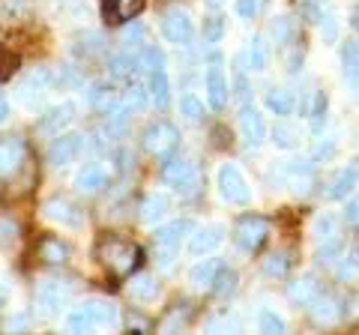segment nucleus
<instances>
[{
    "label": "nucleus",
    "mask_w": 359,
    "mask_h": 335,
    "mask_svg": "<svg viewBox=\"0 0 359 335\" xmlns=\"http://www.w3.org/2000/svg\"><path fill=\"white\" fill-rule=\"evenodd\" d=\"M237 123H240V135H243V141H245V147H252V150L261 147L264 138H266V123H264L261 111L245 102V105L240 108Z\"/></svg>",
    "instance_id": "nucleus-14"
},
{
    "label": "nucleus",
    "mask_w": 359,
    "mask_h": 335,
    "mask_svg": "<svg viewBox=\"0 0 359 335\" xmlns=\"http://www.w3.org/2000/svg\"><path fill=\"white\" fill-rule=\"evenodd\" d=\"M6 117H9V102H6V96L0 93V123H6Z\"/></svg>",
    "instance_id": "nucleus-59"
},
{
    "label": "nucleus",
    "mask_w": 359,
    "mask_h": 335,
    "mask_svg": "<svg viewBox=\"0 0 359 335\" xmlns=\"http://www.w3.org/2000/svg\"><path fill=\"white\" fill-rule=\"evenodd\" d=\"M162 180L183 195H192L198 186V165L192 159H165Z\"/></svg>",
    "instance_id": "nucleus-10"
},
{
    "label": "nucleus",
    "mask_w": 359,
    "mask_h": 335,
    "mask_svg": "<svg viewBox=\"0 0 359 335\" xmlns=\"http://www.w3.org/2000/svg\"><path fill=\"white\" fill-rule=\"evenodd\" d=\"M359 186V159H351L339 174L330 180L327 186V198L330 200H347Z\"/></svg>",
    "instance_id": "nucleus-18"
},
{
    "label": "nucleus",
    "mask_w": 359,
    "mask_h": 335,
    "mask_svg": "<svg viewBox=\"0 0 359 335\" xmlns=\"http://www.w3.org/2000/svg\"><path fill=\"white\" fill-rule=\"evenodd\" d=\"M42 216H45V221L60 225L63 231H81L84 228V213L66 198H48L42 204Z\"/></svg>",
    "instance_id": "nucleus-9"
},
{
    "label": "nucleus",
    "mask_w": 359,
    "mask_h": 335,
    "mask_svg": "<svg viewBox=\"0 0 359 335\" xmlns=\"http://www.w3.org/2000/svg\"><path fill=\"white\" fill-rule=\"evenodd\" d=\"M216 329H237V323L228 320V317H224V320H212L210 323V332H216Z\"/></svg>",
    "instance_id": "nucleus-57"
},
{
    "label": "nucleus",
    "mask_w": 359,
    "mask_h": 335,
    "mask_svg": "<svg viewBox=\"0 0 359 335\" xmlns=\"http://www.w3.org/2000/svg\"><path fill=\"white\" fill-rule=\"evenodd\" d=\"M219 270H222L219 258H204V261H198V264L192 266V273H189V285H192L195 290H210L212 285H216Z\"/></svg>",
    "instance_id": "nucleus-24"
},
{
    "label": "nucleus",
    "mask_w": 359,
    "mask_h": 335,
    "mask_svg": "<svg viewBox=\"0 0 359 335\" xmlns=\"http://www.w3.org/2000/svg\"><path fill=\"white\" fill-rule=\"evenodd\" d=\"M147 6V0H102V18L108 25H126L138 18Z\"/></svg>",
    "instance_id": "nucleus-19"
},
{
    "label": "nucleus",
    "mask_w": 359,
    "mask_h": 335,
    "mask_svg": "<svg viewBox=\"0 0 359 335\" xmlns=\"http://www.w3.org/2000/svg\"><path fill=\"white\" fill-rule=\"evenodd\" d=\"M309 311H311V320L318 323V327H330V323L339 320V303L327 294H320L318 299H314V303L309 306Z\"/></svg>",
    "instance_id": "nucleus-31"
},
{
    "label": "nucleus",
    "mask_w": 359,
    "mask_h": 335,
    "mask_svg": "<svg viewBox=\"0 0 359 335\" xmlns=\"http://www.w3.org/2000/svg\"><path fill=\"white\" fill-rule=\"evenodd\" d=\"M302 60H306V51L302 48H294L287 54V75H299L302 72Z\"/></svg>",
    "instance_id": "nucleus-54"
},
{
    "label": "nucleus",
    "mask_w": 359,
    "mask_h": 335,
    "mask_svg": "<svg viewBox=\"0 0 359 335\" xmlns=\"http://www.w3.org/2000/svg\"><path fill=\"white\" fill-rule=\"evenodd\" d=\"M224 240V228L222 225H207V228H195L192 231V240H189V252L192 254H210L212 249H219Z\"/></svg>",
    "instance_id": "nucleus-21"
},
{
    "label": "nucleus",
    "mask_w": 359,
    "mask_h": 335,
    "mask_svg": "<svg viewBox=\"0 0 359 335\" xmlns=\"http://www.w3.org/2000/svg\"><path fill=\"white\" fill-rule=\"evenodd\" d=\"M339 228H341V219L332 213V210H323V213H318L314 216V221H311V237H314V242H330V240H335L339 237Z\"/></svg>",
    "instance_id": "nucleus-25"
},
{
    "label": "nucleus",
    "mask_w": 359,
    "mask_h": 335,
    "mask_svg": "<svg viewBox=\"0 0 359 335\" xmlns=\"http://www.w3.org/2000/svg\"><path fill=\"white\" fill-rule=\"evenodd\" d=\"M344 254V245H341V240L335 237V240H330V242H320V249H318V264H335Z\"/></svg>",
    "instance_id": "nucleus-48"
},
{
    "label": "nucleus",
    "mask_w": 359,
    "mask_h": 335,
    "mask_svg": "<svg viewBox=\"0 0 359 335\" xmlns=\"http://www.w3.org/2000/svg\"><path fill=\"white\" fill-rule=\"evenodd\" d=\"M257 329L269 332V335H282V332H287V323L282 315H276L273 308H261V315H257Z\"/></svg>",
    "instance_id": "nucleus-39"
},
{
    "label": "nucleus",
    "mask_w": 359,
    "mask_h": 335,
    "mask_svg": "<svg viewBox=\"0 0 359 335\" xmlns=\"http://www.w3.org/2000/svg\"><path fill=\"white\" fill-rule=\"evenodd\" d=\"M204 93H207V105L212 111H222L231 99V84H228V75H224V69H222L219 54H212L207 72H204Z\"/></svg>",
    "instance_id": "nucleus-7"
},
{
    "label": "nucleus",
    "mask_w": 359,
    "mask_h": 335,
    "mask_svg": "<svg viewBox=\"0 0 359 335\" xmlns=\"http://www.w3.org/2000/svg\"><path fill=\"white\" fill-rule=\"evenodd\" d=\"M237 282H240L237 270H228V266H222L219 275H216V285H212V290H216L219 296H231L233 290H237Z\"/></svg>",
    "instance_id": "nucleus-43"
},
{
    "label": "nucleus",
    "mask_w": 359,
    "mask_h": 335,
    "mask_svg": "<svg viewBox=\"0 0 359 335\" xmlns=\"http://www.w3.org/2000/svg\"><path fill=\"white\" fill-rule=\"evenodd\" d=\"M165 213H168V198L162 192H150L141 200V221H147V225H156Z\"/></svg>",
    "instance_id": "nucleus-34"
},
{
    "label": "nucleus",
    "mask_w": 359,
    "mask_h": 335,
    "mask_svg": "<svg viewBox=\"0 0 359 335\" xmlns=\"http://www.w3.org/2000/svg\"><path fill=\"white\" fill-rule=\"evenodd\" d=\"M335 153H339V138H323V141L314 144L311 162H314V165H323V162H330Z\"/></svg>",
    "instance_id": "nucleus-45"
},
{
    "label": "nucleus",
    "mask_w": 359,
    "mask_h": 335,
    "mask_svg": "<svg viewBox=\"0 0 359 335\" xmlns=\"http://www.w3.org/2000/svg\"><path fill=\"white\" fill-rule=\"evenodd\" d=\"M111 180V171L102 165V162H87L78 168V174H75V189L78 192H84V195H96V192H102V189L108 186Z\"/></svg>",
    "instance_id": "nucleus-17"
},
{
    "label": "nucleus",
    "mask_w": 359,
    "mask_h": 335,
    "mask_svg": "<svg viewBox=\"0 0 359 335\" xmlns=\"http://www.w3.org/2000/svg\"><path fill=\"white\" fill-rule=\"evenodd\" d=\"M84 135H78V132H72V135H54V141L48 144V153H45V159H48L51 168H66L72 165L78 156L84 153Z\"/></svg>",
    "instance_id": "nucleus-11"
},
{
    "label": "nucleus",
    "mask_w": 359,
    "mask_h": 335,
    "mask_svg": "<svg viewBox=\"0 0 359 335\" xmlns=\"http://www.w3.org/2000/svg\"><path fill=\"white\" fill-rule=\"evenodd\" d=\"M150 102L156 108H168V102H171V81H168V69L162 66V69H153L150 72Z\"/></svg>",
    "instance_id": "nucleus-28"
},
{
    "label": "nucleus",
    "mask_w": 359,
    "mask_h": 335,
    "mask_svg": "<svg viewBox=\"0 0 359 335\" xmlns=\"http://www.w3.org/2000/svg\"><path fill=\"white\" fill-rule=\"evenodd\" d=\"M162 36L168 42H174V46H189L195 36V25H192V18H189L186 9H168V13L162 15Z\"/></svg>",
    "instance_id": "nucleus-13"
},
{
    "label": "nucleus",
    "mask_w": 359,
    "mask_h": 335,
    "mask_svg": "<svg viewBox=\"0 0 359 335\" xmlns=\"http://www.w3.org/2000/svg\"><path fill=\"white\" fill-rule=\"evenodd\" d=\"M48 87H51V72L48 69H36V72H30V75L21 78L18 99L27 108H36V105H42V99L48 96Z\"/></svg>",
    "instance_id": "nucleus-16"
},
{
    "label": "nucleus",
    "mask_w": 359,
    "mask_h": 335,
    "mask_svg": "<svg viewBox=\"0 0 359 335\" xmlns=\"http://www.w3.org/2000/svg\"><path fill=\"white\" fill-rule=\"evenodd\" d=\"M261 9H264L261 0H237V15L245 18V21H252L257 13H261Z\"/></svg>",
    "instance_id": "nucleus-53"
},
{
    "label": "nucleus",
    "mask_w": 359,
    "mask_h": 335,
    "mask_svg": "<svg viewBox=\"0 0 359 335\" xmlns=\"http://www.w3.org/2000/svg\"><path fill=\"white\" fill-rule=\"evenodd\" d=\"M180 114H183L189 123H201L204 120V102L195 93H183L180 96Z\"/></svg>",
    "instance_id": "nucleus-41"
},
{
    "label": "nucleus",
    "mask_w": 359,
    "mask_h": 335,
    "mask_svg": "<svg viewBox=\"0 0 359 335\" xmlns=\"http://www.w3.org/2000/svg\"><path fill=\"white\" fill-rule=\"evenodd\" d=\"M261 4H264V6H266V4H269V0H261Z\"/></svg>",
    "instance_id": "nucleus-60"
},
{
    "label": "nucleus",
    "mask_w": 359,
    "mask_h": 335,
    "mask_svg": "<svg viewBox=\"0 0 359 335\" xmlns=\"http://www.w3.org/2000/svg\"><path fill=\"white\" fill-rule=\"evenodd\" d=\"M216 189H219V195H222L224 204H231V207H245L252 200V186H249V180H245V174L233 162L219 165Z\"/></svg>",
    "instance_id": "nucleus-5"
},
{
    "label": "nucleus",
    "mask_w": 359,
    "mask_h": 335,
    "mask_svg": "<svg viewBox=\"0 0 359 335\" xmlns=\"http://www.w3.org/2000/svg\"><path fill=\"white\" fill-rule=\"evenodd\" d=\"M287 266H290L287 254H285V252H273V254H269V258L264 261V273H266L269 278H282V275L287 273Z\"/></svg>",
    "instance_id": "nucleus-47"
},
{
    "label": "nucleus",
    "mask_w": 359,
    "mask_h": 335,
    "mask_svg": "<svg viewBox=\"0 0 359 335\" xmlns=\"http://www.w3.org/2000/svg\"><path fill=\"white\" fill-rule=\"evenodd\" d=\"M192 231H195L192 219H177V221H168V225L156 228L153 245H156V261H159L162 270H168V266L174 264L177 252H180V242H183V237H189Z\"/></svg>",
    "instance_id": "nucleus-4"
},
{
    "label": "nucleus",
    "mask_w": 359,
    "mask_h": 335,
    "mask_svg": "<svg viewBox=\"0 0 359 335\" xmlns=\"http://www.w3.org/2000/svg\"><path fill=\"white\" fill-rule=\"evenodd\" d=\"M18 225H15V219H9V216H4L0 219V242L4 245H15L18 242Z\"/></svg>",
    "instance_id": "nucleus-51"
},
{
    "label": "nucleus",
    "mask_w": 359,
    "mask_h": 335,
    "mask_svg": "<svg viewBox=\"0 0 359 335\" xmlns=\"http://www.w3.org/2000/svg\"><path fill=\"white\" fill-rule=\"evenodd\" d=\"M318 296H320V285L314 282V275H299L294 285H287V299L299 308H309Z\"/></svg>",
    "instance_id": "nucleus-23"
},
{
    "label": "nucleus",
    "mask_w": 359,
    "mask_h": 335,
    "mask_svg": "<svg viewBox=\"0 0 359 335\" xmlns=\"http://www.w3.org/2000/svg\"><path fill=\"white\" fill-rule=\"evenodd\" d=\"M69 299V285L57 282V278H45L42 285H36V294H33V306H36V315L51 317L66 306Z\"/></svg>",
    "instance_id": "nucleus-8"
},
{
    "label": "nucleus",
    "mask_w": 359,
    "mask_h": 335,
    "mask_svg": "<svg viewBox=\"0 0 359 335\" xmlns=\"http://www.w3.org/2000/svg\"><path fill=\"white\" fill-rule=\"evenodd\" d=\"M138 69H141V54L120 51V54H114V57H108V72H111V78H132Z\"/></svg>",
    "instance_id": "nucleus-30"
},
{
    "label": "nucleus",
    "mask_w": 359,
    "mask_h": 335,
    "mask_svg": "<svg viewBox=\"0 0 359 335\" xmlns=\"http://www.w3.org/2000/svg\"><path fill=\"white\" fill-rule=\"evenodd\" d=\"M123 42L126 46H144V27L138 25V21H126V27H123Z\"/></svg>",
    "instance_id": "nucleus-52"
},
{
    "label": "nucleus",
    "mask_w": 359,
    "mask_h": 335,
    "mask_svg": "<svg viewBox=\"0 0 359 335\" xmlns=\"http://www.w3.org/2000/svg\"><path fill=\"white\" fill-rule=\"evenodd\" d=\"M87 105L93 108V111H99V114H108V111L117 105V93H114V87L105 84V81L90 84V90H87Z\"/></svg>",
    "instance_id": "nucleus-26"
},
{
    "label": "nucleus",
    "mask_w": 359,
    "mask_h": 335,
    "mask_svg": "<svg viewBox=\"0 0 359 335\" xmlns=\"http://www.w3.org/2000/svg\"><path fill=\"white\" fill-rule=\"evenodd\" d=\"M266 180L273 189H294L297 195L311 192L314 186V162L311 159H290V162H276L269 168Z\"/></svg>",
    "instance_id": "nucleus-3"
},
{
    "label": "nucleus",
    "mask_w": 359,
    "mask_h": 335,
    "mask_svg": "<svg viewBox=\"0 0 359 335\" xmlns=\"http://www.w3.org/2000/svg\"><path fill=\"white\" fill-rule=\"evenodd\" d=\"M341 78L347 87L359 90V39H347L341 42Z\"/></svg>",
    "instance_id": "nucleus-22"
},
{
    "label": "nucleus",
    "mask_w": 359,
    "mask_h": 335,
    "mask_svg": "<svg viewBox=\"0 0 359 335\" xmlns=\"http://www.w3.org/2000/svg\"><path fill=\"white\" fill-rule=\"evenodd\" d=\"M344 221H347V225H359V195L347 198V204H344Z\"/></svg>",
    "instance_id": "nucleus-56"
},
{
    "label": "nucleus",
    "mask_w": 359,
    "mask_h": 335,
    "mask_svg": "<svg viewBox=\"0 0 359 335\" xmlns=\"http://www.w3.org/2000/svg\"><path fill=\"white\" fill-rule=\"evenodd\" d=\"M162 66H165V54H162L159 46H144L141 48V69L153 72V69H162Z\"/></svg>",
    "instance_id": "nucleus-49"
},
{
    "label": "nucleus",
    "mask_w": 359,
    "mask_h": 335,
    "mask_svg": "<svg viewBox=\"0 0 359 335\" xmlns=\"http://www.w3.org/2000/svg\"><path fill=\"white\" fill-rule=\"evenodd\" d=\"M335 278L339 282H356L359 278V254H341L339 261H335Z\"/></svg>",
    "instance_id": "nucleus-40"
},
{
    "label": "nucleus",
    "mask_w": 359,
    "mask_h": 335,
    "mask_svg": "<svg viewBox=\"0 0 359 335\" xmlns=\"http://www.w3.org/2000/svg\"><path fill=\"white\" fill-rule=\"evenodd\" d=\"M294 108H297V99H294V93H290L287 87H269L266 111H273L276 117H287V114H294Z\"/></svg>",
    "instance_id": "nucleus-29"
},
{
    "label": "nucleus",
    "mask_w": 359,
    "mask_h": 335,
    "mask_svg": "<svg viewBox=\"0 0 359 335\" xmlns=\"http://www.w3.org/2000/svg\"><path fill=\"white\" fill-rule=\"evenodd\" d=\"M39 258L45 261V264H63L66 258H69V249L57 240V237H45L42 242H39Z\"/></svg>",
    "instance_id": "nucleus-38"
},
{
    "label": "nucleus",
    "mask_w": 359,
    "mask_h": 335,
    "mask_svg": "<svg viewBox=\"0 0 359 335\" xmlns=\"http://www.w3.org/2000/svg\"><path fill=\"white\" fill-rule=\"evenodd\" d=\"M294 33H297V21L290 15H276L269 21V39H273V46H287L294 39Z\"/></svg>",
    "instance_id": "nucleus-36"
},
{
    "label": "nucleus",
    "mask_w": 359,
    "mask_h": 335,
    "mask_svg": "<svg viewBox=\"0 0 359 335\" xmlns=\"http://www.w3.org/2000/svg\"><path fill=\"white\" fill-rule=\"evenodd\" d=\"M320 33H323V42L332 46V42H339V33H341V21H339V13L330 9V13L320 15Z\"/></svg>",
    "instance_id": "nucleus-42"
},
{
    "label": "nucleus",
    "mask_w": 359,
    "mask_h": 335,
    "mask_svg": "<svg viewBox=\"0 0 359 335\" xmlns=\"http://www.w3.org/2000/svg\"><path fill=\"white\" fill-rule=\"evenodd\" d=\"M129 296L135 299V303H153V299L159 296V285H156L153 275L141 273V275H135L129 282Z\"/></svg>",
    "instance_id": "nucleus-32"
},
{
    "label": "nucleus",
    "mask_w": 359,
    "mask_h": 335,
    "mask_svg": "<svg viewBox=\"0 0 359 335\" xmlns=\"http://www.w3.org/2000/svg\"><path fill=\"white\" fill-rule=\"evenodd\" d=\"M57 84H63V87H78V84H81V75H78V72L72 69V66H60Z\"/></svg>",
    "instance_id": "nucleus-55"
},
{
    "label": "nucleus",
    "mask_w": 359,
    "mask_h": 335,
    "mask_svg": "<svg viewBox=\"0 0 359 335\" xmlns=\"http://www.w3.org/2000/svg\"><path fill=\"white\" fill-rule=\"evenodd\" d=\"M96 258L102 261L111 273L129 275L135 266L141 264V249L135 242L117 237V233H102V240L96 242Z\"/></svg>",
    "instance_id": "nucleus-2"
},
{
    "label": "nucleus",
    "mask_w": 359,
    "mask_h": 335,
    "mask_svg": "<svg viewBox=\"0 0 359 335\" xmlns=\"http://www.w3.org/2000/svg\"><path fill=\"white\" fill-rule=\"evenodd\" d=\"M327 111H330V96L327 90H318L311 96V108H309V126L314 135H320L323 126H327Z\"/></svg>",
    "instance_id": "nucleus-33"
},
{
    "label": "nucleus",
    "mask_w": 359,
    "mask_h": 335,
    "mask_svg": "<svg viewBox=\"0 0 359 335\" xmlns=\"http://www.w3.org/2000/svg\"><path fill=\"white\" fill-rule=\"evenodd\" d=\"M269 135H273V144L278 150H297L299 147V129L290 126L287 120H278Z\"/></svg>",
    "instance_id": "nucleus-35"
},
{
    "label": "nucleus",
    "mask_w": 359,
    "mask_h": 335,
    "mask_svg": "<svg viewBox=\"0 0 359 335\" xmlns=\"http://www.w3.org/2000/svg\"><path fill=\"white\" fill-rule=\"evenodd\" d=\"M233 93L243 99V105L249 102V81H245V69H243V57H237L233 63Z\"/></svg>",
    "instance_id": "nucleus-50"
},
{
    "label": "nucleus",
    "mask_w": 359,
    "mask_h": 335,
    "mask_svg": "<svg viewBox=\"0 0 359 335\" xmlns=\"http://www.w3.org/2000/svg\"><path fill=\"white\" fill-rule=\"evenodd\" d=\"M129 111H132V108H129L126 102H123V105L117 102V105H114V108H111L108 114H105V132H108L111 138H120L123 132H126V123H129Z\"/></svg>",
    "instance_id": "nucleus-37"
},
{
    "label": "nucleus",
    "mask_w": 359,
    "mask_h": 335,
    "mask_svg": "<svg viewBox=\"0 0 359 335\" xmlns=\"http://www.w3.org/2000/svg\"><path fill=\"white\" fill-rule=\"evenodd\" d=\"M27 156V144L21 135H4L0 138V177H13L21 171Z\"/></svg>",
    "instance_id": "nucleus-15"
},
{
    "label": "nucleus",
    "mask_w": 359,
    "mask_h": 335,
    "mask_svg": "<svg viewBox=\"0 0 359 335\" xmlns=\"http://www.w3.org/2000/svg\"><path fill=\"white\" fill-rule=\"evenodd\" d=\"M120 323V311L108 299H84L78 308L69 311L66 329L69 332H93V329H114Z\"/></svg>",
    "instance_id": "nucleus-1"
},
{
    "label": "nucleus",
    "mask_w": 359,
    "mask_h": 335,
    "mask_svg": "<svg viewBox=\"0 0 359 335\" xmlns=\"http://www.w3.org/2000/svg\"><path fill=\"white\" fill-rule=\"evenodd\" d=\"M269 237V221L264 216H243L233 228V240L243 252H255L261 249V242Z\"/></svg>",
    "instance_id": "nucleus-12"
},
{
    "label": "nucleus",
    "mask_w": 359,
    "mask_h": 335,
    "mask_svg": "<svg viewBox=\"0 0 359 335\" xmlns=\"http://www.w3.org/2000/svg\"><path fill=\"white\" fill-rule=\"evenodd\" d=\"M141 144H144V150H147L150 156H156V159H171V156L177 153V147H180V132H177L174 123L156 120V123H150V126L144 129Z\"/></svg>",
    "instance_id": "nucleus-6"
},
{
    "label": "nucleus",
    "mask_w": 359,
    "mask_h": 335,
    "mask_svg": "<svg viewBox=\"0 0 359 335\" xmlns=\"http://www.w3.org/2000/svg\"><path fill=\"white\" fill-rule=\"evenodd\" d=\"M201 36H204L207 46H219L222 36H224V18L222 15H210L204 21V30H201Z\"/></svg>",
    "instance_id": "nucleus-44"
},
{
    "label": "nucleus",
    "mask_w": 359,
    "mask_h": 335,
    "mask_svg": "<svg viewBox=\"0 0 359 335\" xmlns=\"http://www.w3.org/2000/svg\"><path fill=\"white\" fill-rule=\"evenodd\" d=\"M72 120H75V105L72 102H60V105L45 111V114L39 117V123H36V129L42 132V135H60Z\"/></svg>",
    "instance_id": "nucleus-20"
},
{
    "label": "nucleus",
    "mask_w": 359,
    "mask_h": 335,
    "mask_svg": "<svg viewBox=\"0 0 359 335\" xmlns=\"http://www.w3.org/2000/svg\"><path fill=\"white\" fill-rule=\"evenodd\" d=\"M351 27L359 33V0H353V6H351Z\"/></svg>",
    "instance_id": "nucleus-58"
},
{
    "label": "nucleus",
    "mask_w": 359,
    "mask_h": 335,
    "mask_svg": "<svg viewBox=\"0 0 359 335\" xmlns=\"http://www.w3.org/2000/svg\"><path fill=\"white\" fill-rule=\"evenodd\" d=\"M243 60H245V66H249L252 72H266V63H269V46H266V39L261 36V33H255V36L249 39V48H245Z\"/></svg>",
    "instance_id": "nucleus-27"
},
{
    "label": "nucleus",
    "mask_w": 359,
    "mask_h": 335,
    "mask_svg": "<svg viewBox=\"0 0 359 335\" xmlns=\"http://www.w3.org/2000/svg\"><path fill=\"white\" fill-rule=\"evenodd\" d=\"M147 102H150V87H144L141 81H132L129 90H126V105H129L132 111H141Z\"/></svg>",
    "instance_id": "nucleus-46"
}]
</instances>
